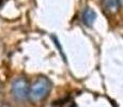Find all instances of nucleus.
<instances>
[{
  "label": "nucleus",
  "mask_w": 123,
  "mask_h": 107,
  "mask_svg": "<svg viewBox=\"0 0 123 107\" xmlns=\"http://www.w3.org/2000/svg\"><path fill=\"white\" fill-rule=\"evenodd\" d=\"M49 90H50V82L47 78L41 77L31 86L29 97L34 102L42 101L47 96Z\"/></svg>",
  "instance_id": "f257e3e1"
},
{
  "label": "nucleus",
  "mask_w": 123,
  "mask_h": 107,
  "mask_svg": "<svg viewBox=\"0 0 123 107\" xmlns=\"http://www.w3.org/2000/svg\"><path fill=\"white\" fill-rule=\"evenodd\" d=\"M119 0H102V6L104 11L108 14H115L119 10Z\"/></svg>",
  "instance_id": "7ed1b4c3"
},
{
  "label": "nucleus",
  "mask_w": 123,
  "mask_h": 107,
  "mask_svg": "<svg viewBox=\"0 0 123 107\" xmlns=\"http://www.w3.org/2000/svg\"><path fill=\"white\" fill-rule=\"evenodd\" d=\"M12 94L18 101H24L30 94V87L25 78H17L12 85Z\"/></svg>",
  "instance_id": "f03ea898"
},
{
  "label": "nucleus",
  "mask_w": 123,
  "mask_h": 107,
  "mask_svg": "<svg viewBox=\"0 0 123 107\" xmlns=\"http://www.w3.org/2000/svg\"><path fill=\"white\" fill-rule=\"evenodd\" d=\"M96 18V14L93 10H91L90 8L85 9L84 13H82V20L85 21V24H87L88 26H92V24L94 23Z\"/></svg>",
  "instance_id": "20e7f679"
},
{
  "label": "nucleus",
  "mask_w": 123,
  "mask_h": 107,
  "mask_svg": "<svg viewBox=\"0 0 123 107\" xmlns=\"http://www.w3.org/2000/svg\"><path fill=\"white\" fill-rule=\"evenodd\" d=\"M119 1H120V4H122L123 6V0H119Z\"/></svg>",
  "instance_id": "39448f33"
}]
</instances>
